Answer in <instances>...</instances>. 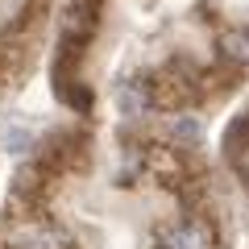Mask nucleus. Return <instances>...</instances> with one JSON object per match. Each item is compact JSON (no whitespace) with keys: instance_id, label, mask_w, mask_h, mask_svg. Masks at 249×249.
I'll return each instance as SVG.
<instances>
[{"instance_id":"f257e3e1","label":"nucleus","mask_w":249,"mask_h":249,"mask_svg":"<svg viewBox=\"0 0 249 249\" xmlns=\"http://www.w3.org/2000/svg\"><path fill=\"white\" fill-rule=\"evenodd\" d=\"M154 245L158 249H216V237L208 224L183 220V224H170V229H158Z\"/></svg>"},{"instance_id":"f03ea898","label":"nucleus","mask_w":249,"mask_h":249,"mask_svg":"<svg viewBox=\"0 0 249 249\" xmlns=\"http://www.w3.org/2000/svg\"><path fill=\"white\" fill-rule=\"evenodd\" d=\"M9 245L13 249H62L67 245V232H58L54 224H21Z\"/></svg>"},{"instance_id":"7ed1b4c3","label":"nucleus","mask_w":249,"mask_h":249,"mask_svg":"<svg viewBox=\"0 0 249 249\" xmlns=\"http://www.w3.org/2000/svg\"><path fill=\"white\" fill-rule=\"evenodd\" d=\"M116 108H121V116H142L145 108H150V91H145V83H121L116 88Z\"/></svg>"},{"instance_id":"20e7f679","label":"nucleus","mask_w":249,"mask_h":249,"mask_svg":"<svg viewBox=\"0 0 249 249\" xmlns=\"http://www.w3.org/2000/svg\"><path fill=\"white\" fill-rule=\"evenodd\" d=\"M220 50H224V58L249 67V29H229V34L220 37Z\"/></svg>"},{"instance_id":"39448f33","label":"nucleus","mask_w":249,"mask_h":249,"mask_svg":"<svg viewBox=\"0 0 249 249\" xmlns=\"http://www.w3.org/2000/svg\"><path fill=\"white\" fill-rule=\"evenodd\" d=\"M170 133H175L178 142H199V137H204V124H199L196 116H178V121L170 124Z\"/></svg>"},{"instance_id":"423d86ee","label":"nucleus","mask_w":249,"mask_h":249,"mask_svg":"<svg viewBox=\"0 0 249 249\" xmlns=\"http://www.w3.org/2000/svg\"><path fill=\"white\" fill-rule=\"evenodd\" d=\"M232 166H237V175L249 183V142L245 145H232Z\"/></svg>"}]
</instances>
